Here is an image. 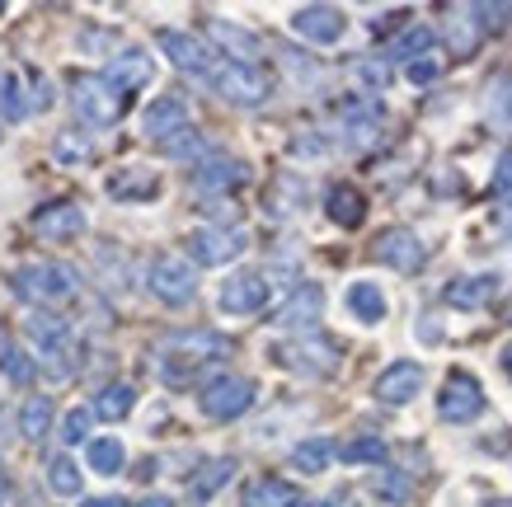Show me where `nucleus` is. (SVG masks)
Returning a JSON list of instances; mask_svg holds the SVG:
<instances>
[{
	"label": "nucleus",
	"instance_id": "nucleus-4",
	"mask_svg": "<svg viewBox=\"0 0 512 507\" xmlns=\"http://www.w3.org/2000/svg\"><path fill=\"white\" fill-rule=\"evenodd\" d=\"M71 104H76V113H80V123L85 127H113L118 118H123L127 99L113 90L104 76H76L71 80Z\"/></svg>",
	"mask_w": 512,
	"mask_h": 507
},
{
	"label": "nucleus",
	"instance_id": "nucleus-57",
	"mask_svg": "<svg viewBox=\"0 0 512 507\" xmlns=\"http://www.w3.org/2000/svg\"><path fill=\"white\" fill-rule=\"evenodd\" d=\"M498 226H503V231L512 235V207H503V212H498Z\"/></svg>",
	"mask_w": 512,
	"mask_h": 507
},
{
	"label": "nucleus",
	"instance_id": "nucleus-56",
	"mask_svg": "<svg viewBox=\"0 0 512 507\" xmlns=\"http://www.w3.org/2000/svg\"><path fill=\"white\" fill-rule=\"evenodd\" d=\"M325 507H357V503H353V498H348V493H334V498H329Z\"/></svg>",
	"mask_w": 512,
	"mask_h": 507
},
{
	"label": "nucleus",
	"instance_id": "nucleus-12",
	"mask_svg": "<svg viewBox=\"0 0 512 507\" xmlns=\"http://www.w3.org/2000/svg\"><path fill=\"white\" fill-rule=\"evenodd\" d=\"M320 310H325V292H320L315 282H296L292 296L273 310V324H278V329H296V334H311V324L320 320Z\"/></svg>",
	"mask_w": 512,
	"mask_h": 507
},
{
	"label": "nucleus",
	"instance_id": "nucleus-16",
	"mask_svg": "<svg viewBox=\"0 0 512 507\" xmlns=\"http://www.w3.org/2000/svg\"><path fill=\"white\" fill-rule=\"evenodd\" d=\"M184 127H188V104L179 99V94H160L156 104L141 113V137L160 141V146H165L170 137H179Z\"/></svg>",
	"mask_w": 512,
	"mask_h": 507
},
{
	"label": "nucleus",
	"instance_id": "nucleus-46",
	"mask_svg": "<svg viewBox=\"0 0 512 507\" xmlns=\"http://www.w3.org/2000/svg\"><path fill=\"white\" fill-rule=\"evenodd\" d=\"M357 80H367L372 90H386V85H390V66L381 62V57H362V62H357Z\"/></svg>",
	"mask_w": 512,
	"mask_h": 507
},
{
	"label": "nucleus",
	"instance_id": "nucleus-33",
	"mask_svg": "<svg viewBox=\"0 0 512 507\" xmlns=\"http://www.w3.org/2000/svg\"><path fill=\"white\" fill-rule=\"evenodd\" d=\"M85 461H90L94 475H118L123 461H127V451H123L118 437H94V442L85 446Z\"/></svg>",
	"mask_w": 512,
	"mask_h": 507
},
{
	"label": "nucleus",
	"instance_id": "nucleus-40",
	"mask_svg": "<svg viewBox=\"0 0 512 507\" xmlns=\"http://www.w3.org/2000/svg\"><path fill=\"white\" fill-rule=\"evenodd\" d=\"M47 489L57 493V498H76V493H80V470H76V461L57 456V461L47 465Z\"/></svg>",
	"mask_w": 512,
	"mask_h": 507
},
{
	"label": "nucleus",
	"instance_id": "nucleus-62",
	"mask_svg": "<svg viewBox=\"0 0 512 507\" xmlns=\"http://www.w3.org/2000/svg\"><path fill=\"white\" fill-rule=\"evenodd\" d=\"M0 503H5V484H0Z\"/></svg>",
	"mask_w": 512,
	"mask_h": 507
},
{
	"label": "nucleus",
	"instance_id": "nucleus-10",
	"mask_svg": "<svg viewBox=\"0 0 512 507\" xmlns=\"http://www.w3.org/2000/svg\"><path fill=\"white\" fill-rule=\"evenodd\" d=\"M188 249H193V263L221 268V263H231L245 249V231H235V226H202V231L188 235Z\"/></svg>",
	"mask_w": 512,
	"mask_h": 507
},
{
	"label": "nucleus",
	"instance_id": "nucleus-3",
	"mask_svg": "<svg viewBox=\"0 0 512 507\" xmlns=\"http://www.w3.org/2000/svg\"><path fill=\"white\" fill-rule=\"evenodd\" d=\"M273 362L287 367L292 376L325 381V376H334V367H339V348H334L325 334L311 329V334H296V338H287V343H278V348H273Z\"/></svg>",
	"mask_w": 512,
	"mask_h": 507
},
{
	"label": "nucleus",
	"instance_id": "nucleus-29",
	"mask_svg": "<svg viewBox=\"0 0 512 507\" xmlns=\"http://www.w3.org/2000/svg\"><path fill=\"white\" fill-rule=\"evenodd\" d=\"M348 310H353L362 324H381L386 320V292L376 282H353L348 287Z\"/></svg>",
	"mask_w": 512,
	"mask_h": 507
},
{
	"label": "nucleus",
	"instance_id": "nucleus-34",
	"mask_svg": "<svg viewBox=\"0 0 512 507\" xmlns=\"http://www.w3.org/2000/svg\"><path fill=\"white\" fill-rule=\"evenodd\" d=\"M296 493L292 484H282V479H254L245 493H240V507H287Z\"/></svg>",
	"mask_w": 512,
	"mask_h": 507
},
{
	"label": "nucleus",
	"instance_id": "nucleus-1",
	"mask_svg": "<svg viewBox=\"0 0 512 507\" xmlns=\"http://www.w3.org/2000/svg\"><path fill=\"white\" fill-rule=\"evenodd\" d=\"M231 353V343L212 329H179L156 348V371L165 385H188L207 362Z\"/></svg>",
	"mask_w": 512,
	"mask_h": 507
},
{
	"label": "nucleus",
	"instance_id": "nucleus-44",
	"mask_svg": "<svg viewBox=\"0 0 512 507\" xmlns=\"http://www.w3.org/2000/svg\"><path fill=\"white\" fill-rule=\"evenodd\" d=\"M278 57H282V66L301 80V85H315V80H320V66H315L306 52H296V47H278Z\"/></svg>",
	"mask_w": 512,
	"mask_h": 507
},
{
	"label": "nucleus",
	"instance_id": "nucleus-54",
	"mask_svg": "<svg viewBox=\"0 0 512 507\" xmlns=\"http://www.w3.org/2000/svg\"><path fill=\"white\" fill-rule=\"evenodd\" d=\"M80 507H127V498L109 493V498H80Z\"/></svg>",
	"mask_w": 512,
	"mask_h": 507
},
{
	"label": "nucleus",
	"instance_id": "nucleus-9",
	"mask_svg": "<svg viewBox=\"0 0 512 507\" xmlns=\"http://www.w3.org/2000/svg\"><path fill=\"white\" fill-rule=\"evenodd\" d=\"M160 52L170 57L179 71H188V76H198V80H212V71H217V52L202 43V38H193V33H179V29H165L156 38Z\"/></svg>",
	"mask_w": 512,
	"mask_h": 507
},
{
	"label": "nucleus",
	"instance_id": "nucleus-60",
	"mask_svg": "<svg viewBox=\"0 0 512 507\" xmlns=\"http://www.w3.org/2000/svg\"><path fill=\"white\" fill-rule=\"evenodd\" d=\"M484 507H512V498H494V503H484Z\"/></svg>",
	"mask_w": 512,
	"mask_h": 507
},
{
	"label": "nucleus",
	"instance_id": "nucleus-26",
	"mask_svg": "<svg viewBox=\"0 0 512 507\" xmlns=\"http://www.w3.org/2000/svg\"><path fill=\"white\" fill-rule=\"evenodd\" d=\"M231 475H235V461H231V456H217V461H207V465L198 470V479H193L188 498H193V503H212V498H217V489H226V484H231Z\"/></svg>",
	"mask_w": 512,
	"mask_h": 507
},
{
	"label": "nucleus",
	"instance_id": "nucleus-24",
	"mask_svg": "<svg viewBox=\"0 0 512 507\" xmlns=\"http://www.w3.org/2000/svg\"><path fill=\"white\" fill-rule=\"evenodd\" d=\"M104 188H109V198H118V202H151L160 193V179L146 174V169H118Z\"/></svg>",
	"mask_w": 512,
	"mask_h": 507
},
{
	"label": "nucleus",
	"instance_id": "nucleus-19",
	"mask_svg": "<svg viewBox=\"0 0 512 507\" xmlns=\"http://www.w3.org/2000/svg\"><path fill=\"white\" fill-rule=\"evenodd\" d=\"M292 29L306 38V43H320V47H329V43H339L343 38V15L334 10V5H301L292 15Z\"/></svg>",
	"mask_w": 512,
	"mask_h": 507
},
{
	"label": "nucleus",
	"instance_id": "nucleus-27",
	"mask_svg": "<svg viewBox=\"0 0 512 507\" xmlns=\"http://www.w3.org/2000/svg\"><path fill=\"white\" fill-rule=\"evenodd\" d=\"M484 118H489L494 132H512V76L489 80V90H484Z\"/></svg>",
	"mask_w": 512,
	"mask_h": 507
},
{
	"label": "nucleus",
	"instance_id": "nucleus-41",
	"mask_svg": "<svg viewBox=\"0 0 512 507\" xmlns=\"http://www.w3.org/2000/svg\"><path fill=\"white\" fill-rule=\"evenodd\" d=\"M29 99H24V85H19V76H0V113H5V123H19L24 113H29Z\"/></svg>",
	"mask_w": 512,
	"mask_h": 507
},
{
	"label": "nucleus",
	"instance_id": "nucleus-22",
	"mask_svg": "<svg viewBox=\"0 0 512 507\" xmlns=\"http://www.w3.org/2000/svg\"><path fill=\"white\" fill-rule=\"evenodd\" d=\"M498 292V273H475V277H456V282H447V292H442V301L456 310H480L484 301H494Z\"/></svg>",
	"mask_w": 512,
	"mask_h": 507
},
{
	"label": "nucleus",
	"instance_id": "nucleus-31",
	"mask_svg": "<svg viewBox=\"0 0 512 507\" xmlns=\"http://www.w3.org/2000/svg\"><path fill=\"white\" fill-rule=\"evenodd\" d=\"M433 52V29L428 24H414V29H404L395 43L386 47V62H419Z\"/></svg>",
	"mask_w": 512,
	"mask_h": 507
},
{
	"label": "nucleus",
	"instance_id": "nucleus-7",
	"mask_svg": "<svg viewBox=\"0 0 512 507\" xmlns=\"http://www.w3.org/2000/svg\"><path fill=\"white\" fill-rule=\"evenodd\" d=\"M254 381L249 376H221V381H212L207 390H202V400H198V409L207 418H217V423H231V418H240V414H249L254 409Z\"/></svg>",
	"mask_w": 512,
	"mask_h": 507
},
{
	"label": "nucleus",
	"instance_id": "nucleus-52",
	"mask_svg": "<svg viewBox=\"0 0 512 507\" xmlns=\"http://www.w3.org/2000/svg\"><path fill=\"white\" fill-rule=\"evenodd\" d=\"M33 108H52V85L43 76H33Z\"/></svg>",
	"mask_w": 512,
	"mask_h": 507
},
{
	"label": "nucleus",
	"instance_id": "nucleus-47",
	"mask_svg": "<svg viewBox=\"0 0 512 507\" xmlns=\"http://www.w3.org/2000/svg\"><path fill=\"white\" fill-rule=\"evenodd\" d=\"M90 418H94V409H71V414L62 418V442H80V437L90 432Z\"/></svg>",
	"mask_w": 512,
	"mask_h": 507
},
{
	"label": "nucleus",
	"instance_id": "nucleus-37",
	"mask_svg": "<svg viewBox=\"0 0 512 507\" xmlns=\"http://www.w3.org/2000/svg\"><path fill=\"white\" fill-rule=\"evenodd\" d=\"M0 371H5V381H15V385H29L33 381V362L29 353L19 348V343H10V338H0Z\"/></svg>",
	"mask_w": 512,
	"mask_h": 507
},
{
	"label": "nucleus",
	"instance_id": "nucleus-21",
	"mask_svg": "<svg viewBox=\"0 0 512 507\" xmlns=\"http://www.w3.org/2000/svg\"><path fill=\"white\" fill-rule=\"evenodd\" d=\"M151 66H156V62H151L141 47H123V52L109 62L104 80H109L118 94H127V90H137V85H146V80H151Z\"/></svg>",
	"mask_w": 512,
	"mask_h": 507
},
{
	"label": "nucleus",
	"instance_id": "nucleus-49",
	"mask_svg": "<svg viewBox=\"0 0 512 507\" xmlns=\"http://www.w3.org/2000/svg\"><path fill=\"white\" fill-rule=\"evenodd\" d=\"M325 151H329V146L320 141V132H301V137L292 141V155H306V160H320Z\"/></svg>",
	"mask_w": 512,
	"mask_h": 507
},
{
	"label": "nucleus",
	"instance_id": "nucleus-39",
	"mask_svg": "<svg viewBox=\"0 0 512 507\" xmlns=\"http://www.w3.org/2000/svg\"><path fill=\"white\" fill-rule=\"evenodd\" d=\"M207 151H212V146H207V137H202V132H193V127H184L179 137L165 141V155H170V160H212Z\"/></svg>",
	"mask_w": 512,
	"mask_h": 507
},
{
	"label": "nucleus",
	"instance_id": "nucleus-45",
	"mask_svg": "<svg viewBox=\"0 0 512 507\" xmlns=\"http://www.w3.org/2000/svg\"><path fill=\"white\" fill-rule=\"evenodd\" d=\"M52 151L62 155V160H90V137H85V132H76V127H71V132H57V146H52Z\"/></svg>",
	"mask_w": 512,
	"mask_h": 507
},
{
	"label": "nucleus",
	"instance_id": "nucleus-8",
	"mask_svg": "<svg viewBox=\"0 0 512 507\" xmlns=\"http://www.w3.org/2000/svg\"><path fill=\"white\" fill-rule=\"evenodd\" d=\"M437 414L447 418V423H475V418L484 414L480 381H475L470 371H451L447 385H442V395H437Z\"/></svg>",
	"mask_w": 512,
	"mask_h": 507
},
{
	"label": "nucleus",
	"instance_id": "nucleus-30",
	"mask_svg": "<svg viewBox=\"0 0 512 507\" xmlns=\"http://www.w3.org/2000/svg\"><path fill=\"white\" fill-rule=\"evenodd\" d=\"M52 418H57V404L47 400V395H33V400H24V409H19V432H24L29 442H43L47 432H52Z\"/></svg>",
	"mask_w": 512,
	"mask_h": 507
},
{
	"label": "nucleus",
	"instance_id": "nucleus-28",
	"mask_svg": "<svg viewBox=\"0 0 512 507\" xmlns=\"http://www.w3.org/2000/svg\"><path fill=\"white\" fill-rule=\"evenodd\" d=\"M80 353H85V348H80V338L71 334V338H62L57 348L38 353V362H43V371L52 376V381H71V376L80 371Z\"/></svg>",
	"mask_w": 512,
	"mask_h": 507
},
{
	"label": "nucleus",
	"instance_id": "nucleus-5",
	"mask_svg": "<svg viewBox=\"0 0 512 507\" xmlns=\"http://www.w3.org/2000/svg\"><path fill=\"white\" fill-rule=\"evenodd\" d=\"M146 287L156 301L165 306H188L193 296H198V268L184 259V254H160L151 263V273H146Z\"/></svg>",
	"mask_w": 512,
	"mask_h": 507
},
{
	"label": "nucleus",
	"instance_id": "nucleus-23",
	"mask_svg": "<svg viewBox=\"0 0 512 507\" xmlns=\"http://www.w3.org/2000/svg\"><path fill=\"white\" fill-rule=\"evenodd\" d=\"M325 212L334 226H343V231H353V226H362V216H367V198L357 193L353 184H334L325 198Z\"/></svg>",
	"mask_w": 512,
	"mask_h": 507
},
{
	"label": "nucleus",
	"instance_id": "nucleus-15",
	"mask_svg": "<svg viewBox=\"0 0 512 507\" xmlns=\"http://www.w3.org/2000/svg\"><path fill=\"white\" fill-rule=\"evenodd\" d=\"M33 231L43 240H71V235L85 231V207L71 198H57V202H43L33 212Z\"/></svg>",
	"mask_w": 512,
	"mask_h": 507
},
{
	"label": "nucleus",
	"instance_id": "nucleus-59",
	"mask_svg": "<svg viewBox=\"0 0 512 507\" xmlns=\"http://www.w3.org/2000/svg\"><path fill=\"white\" fill-rule=\"evenodd\" d=\"M287 507H315V503H311V498H301V493H296V498H292Z\"/></svg>",
	"mask_w": 512,
	"mask_h": 507
},
{
	"label": "nucleus",
	"instance_id": "nucleus-25",
	"mask_svg": "<svg viewBox=\"0 0 512 507\" xmlns=\"http://www.w3.org/2000/svg\"><path fill=\"white\" fill-rule=\"evenodd\" d=\"M24 334H29V343L38 348V353H47V348H57V343H62V338H71L76 329H71V320L52 315V310H33L29 324H24Z\"/></svg>",
	"mask_w": 512,
	"mask_h": 507
},
{
	"label": "nucleus",
	"instance_id": "nucleus-32",
	"mask_svg": "<svg viewBox=\"0 0 512 507\" xmlns=\"http://www.w3.org/2000/svg\"><path fill=\"white\" fill-rule=\"evenodd\" d=\"M132 404H137V390L127 381H113L99 390V400H94V418H109V423H118V418L132 414Z\"/></svg>",
	"mask_w": 512,
	"mask_h": 507
},
{
	"label": "nucleus",
	"instance_id": "nucleus-20",
	"mask_svg": "<svg viewBox=\"0 0 512 507\" xmlns=\"http://www.w3.org/2000/svg\"><path fill=\"white\" fill-rule=\"evenodd\" d=\"M207 38H212L235 66H254L259 52H264V43H259L254 33L240 29V24H226V19H212V24H207Z\"/></svg>",
	"mask_w": 512,
	"mask_h": 507
},
{
	"label": "nucleus",
	"instance_id": "nucleus-6",
	"mask_svg": "<svg viewBox=\"0 0 512 507\" xmlns=\"http://www.w3.org/2000/svg\"><path fill=\"white\" fill-rule=\"evenodd\" d=\"M212 90L226 99V104H240V108H259L268 99V76L259 66H235V62H221L207 80Z\"/></svg>",
	"mask_w": 512,
	"mask_h": 507
},
{
	"label": "nucleus",
	"instance_id": "nucleus-63",
	"mask_svg": "<svg viewBox=\"0 0 512 507\" xmlns=\"http://www.w3.org/2000/svg\"><path fill=\"white\" fill-rule=\"evenodd\" d=\"M0 10H5V5H0Z\"/></svg>",
	"mask_w": 512,
	"mask_h": 507
},
{
	"label": "nucleus",
	"instance_id": "nucleus-48",
	"mask_svg": "<svg viewBox=\"0 0 512 507\" xmlns=\"http://www.w3.org/2000/svg\"><path fill=\"white\" fill-rule=\"evenodd\" d=\"M437 76H442V62H437L433 52L419 57V62H409V80H414V85H433Z\"/></svg>",
	"mask_w": 512,
	"mask_h": 507
},
{
	"label": "nucleus",
	"instance_id": "nucleus-14",
	"mask_svg": "<svg viewBox=\"0 0 512 507\" xmlns=\"http://www.w3.org/2000/svg\"><path fill=\"white\" fill-rule=\"evenodd\" d=\"M268 277L264 273H235L221 282V296H217V306L226 310V315H254V310L268 301Z\"/></svg>",
	"mask_w": 512,
	"mask_h": 507
},
{
	"label": "nucleus",
	"instance_id": "nucleus-35",
	"mask_svg": "<svg viewBox=\"0 0 512 507\" xmlns=\"http://www.w3.org/2000/svg\"><path fill=\"white\" fill-rule=\"evenodd\" d=\"M301 202H306V184H301V179H292V174H282L278 188L268 193V216L287 221L292 212H301Z\"/></svg>",
	"mask_w": 512,
	"mask_h": 507
},
{
	"label": "nucleus",
	"instance_id": "nucleus-51",
	"mask_svg": "<svg viewBox=\"0 0 512 507\" xmlns=\"http://www.w3.org/2000/svg\"><path fill=\"white\" fill-rule=\"evenodd\" d=\"M494 193H503V198L512 193V151L503 155V160H498V169H494Z\"/></svg>",
	"mask_w": 512,
	"mask_h": 507
},
{
	"label": "nucleus",
	"instance_id": "nucleus-2",
	"mask_svg": "<svg viewBox=\"0 0 512 507\" xmlns=\"http://www.w3.org/2000/svg\"><path fill=\"white\" fill-rule=\"evenodd\" d=\"M10 287H15L19 301L52 310L62 301H71V296H80V273L71 263H24V268L10 273Z\"/></svg>",
	"mask_w": 512,
	"mask_h": 507
},
{
	"label": "nucleus",
	"instance_id": "nucleus-55",
	"mask_svg": "<svg viewBox=\"0 0 512 507\" xmlns=\"http://www.w3.org/2000/svg\"><path fill=\"white\" fill-rule=\"evenodd\" d=\"M137 507H174V503H170V498H165V493H156V498H141Z\"/></svg>",
	"mask_w": 512,
	"mask_h": 507
},
{
	"label": "nucleus",
	"instance_id": "nucleus-53",
	"mask_svg": "<svg viewBox=\"0 0 512 507\" xmlns=\"http://www.w3.org/2000/svg\"><path fill=\"white\" fill-rule=\"evenodd\" d=\"M419 338H423V343H437V338H442V329H437L433 315H423V320H419Z\"/></svg>",
	"mask_w": 512,
	"mask_h": 507
},
{
	"label": "nucleus",
	"instance_id": "nucleus-11",
	"mask_svg": "<svg viewBox=\"0 0 512 507\" xmlns=\"http://www.w3.org/2000/svg\"><path fill=\"white\" fill-rule=\"evenodd\" d=\"M339 123H343L348 151H367V146L381 141V104L376 99H348L339 108Z\"/></svg>",
	"mask_w": 512,
	"mask_h": 507
},
{
	"label": "nucleus",
	"instance_id": "nucleus-42",
	"mask_svg": "<svg viewBox=\"0 0 512 507\" xmlns=\"http://www.w3.org/2000/svg\"><path fill=\"white\" fill-rule=\"evenodd\" d=\"M470 19H475V10H461V15H456V24L447 29V43H451V52H456V57H470V52L480 47V29H475Z\"/></svg>",
	"mask_w": 512,
	"mask_h": 507
},
{
	"label": "nucleus",
	"instance_id": "nucleus-13",
	"mask_svg": "<svg viewBox=\"0 0 512 507\" xmlns=\"http://www.w3.org/2000/svg\"><path fill=\"white\" fill-rule=\"evenodd\" d=\"M372 254L381 263H390L395 273H414V268H423V259H428V249H423V240L414 231H404V226H395V231H381L376 235Z\"/></svg>",
	"mask_w": 512,
	"mask_h": 507
},
{
	"label": "nucleus",
	"instance_id": "nucleus-38",
	"mask_svg": "<svg viewBox=\"0 0 512 507\" xmlns=\"http://www.w3.org/2000/svg\"><path fill=\"white\" fill-rule=\"evenodd\" d=\"M329 456H334L329 437H311V442H301L292 451V465H296V470H306V475H320V470L329 465Z\"/></svg>",
	"mask_w": 512,
	"mask_h": 507
},
{
	"label": "nucleus",
	"instance_id": "nucleus-36",
	"mask_svg": "<svg viewBox=\"0 0 512 507\" xmlns=\"http://www.w3.org/2000/svg\"><path fill=\"white\" fill-rule=\"evenodd\" d=\"M339 456L348 465H381L390 456V446H386V437H353V442L339 446Z\"/></svg>",
	"mask_w": 512,
	"mask_h": 507
},
{
	"label": "nucleus",
	"instance_id": "nucleus-43",
	"mask_svg": "<svg viewBox=\"0 0 512 507\" xmlns=\"http://www.w3.org/2000/svg\"><path fill=\"white\" fill-rule=\"evenodd\" d=\"M372 493L381 498V503H409V479L400 475V470H376L372 475Z\"/></svg>",
	"mask_w": 512,
	"mask_h": 507
},
{
	"label": "nucleus",
	"instance_id": "nucleus-17",
	"mask_svg": "<svg viewBox=\"0 0 512 507\" xmlns=\"http://www.w3.org/2000/svg\"><path fill=\"white\" fill-rule=\"evenodd\" d=\"M249 179V165L245 160H231V155H212V160H202L193 169V188H198L202 198H212V193H231Z\"/></svg>",
	"mask_w": 512,
	"mask_h": 507
},
{
	"label": "nucleus",
	"instance_id": "nucleus-61",
	"mask_svg": "<svg viewBox=\"0 0 512 507\" xmlns=\"http://www.w3.org/2000/svg\"><path fill=\"white\" fill-rule=\"evenodd\" d=\"M0 484H5V461H0Z\"/></svg>",
	"mask_w": 512,
	"mask_h": 507
},
{
	"label": "nucleus",
	"instance_id": "nucleus-50",
	"mask_svg": "<svg viewBox=\"0 0 512 507\" xmlns=\"http://www.w3.org/2000/svg\"><path fill=\"white\" fill-rule=\"evenodd\" d=\"M470 10H475V19H489L484 29H503L512 19V5H470Z\"/></svg>",
	"mask_w": 512,
	"mask_h": 507
},
{
	"label": "nucleus",
	"instance_id": "nucleus-18",
	"mask_svg": "<svg viewBox=\"0 0 512 507\" xmlns=\"http://www.w3.org/2000/svg\"><path fill=\"white\" fill-rule=\"evenodd\" d=\"M419 390H423V367L419 362H390L381 376H376V400L381 404H409V400H419Z\"/></svg>",
	"mask_w": 512,
	"mask_h": 507
},
{
	"label": "nucleus",
	"instance_id": "nucleus-58",
	"mask_svg": "<svg viewBox=\"0 0 512 507\" xmlns=\"http://www.w3.org/2000/svg\"><path fill=\"white\" fill-rule=\"evenodd\" d=\"M503 371H508V376H512V343H508V348H503Z\"/></svg>",
	"mask_w": 512,
	"mask_h": 507
}]
</instances>
